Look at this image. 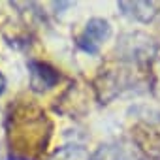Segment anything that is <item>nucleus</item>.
<instances>
[{
  "label": "nucleus",
  "instance_id": "nucleus-8",
  "mask_svg": "<svg viewBox=\"0 0 160 160\" xmlns=\"http://www.w3.org/2000/svg\"><path fill=\"white\" fill-rule=\"evenodd\" d=\"M6 87H8V81H6V77H4V73L0 72V96L4 94V91H6Z\"/></svg>",
  "mask_w": 160,
  "mask_h": 160
},
{
  "label": "nucleus",
  "instance_id": "nucleus-3",
  "mask_svg": "<svg viewBox=\"0 0 160 160\" xmlns=\"http://www.w3.org/2000/svg\"><path fill=\"white\" fill-rule=\"evenodd\" d=\"M138 83V77L134 72L126 68H117V70H108L102 72L96 79V94L102 100V104H109L117 96H121L124 91L132 89Z\"/></svg>",
  "mask_w": 160,
  "mask_h": 160
},
{
  "label": "nucleus",
  "instance_id": "nucleus-6",
  "mask_svg": "<svg viewBox=\"0 0 160 160\" xmlns=\"http://www.w3.org/2000/svg\"><path fill=\"white\" fill-rule=\"evenodd\" d=\"M92 160H141V154L136 145L121 139L100 145Z\"/></svg>",
  "mask_w": 160,
  "mask_h": 160
},
{
  "label": "nucleus",
  "instance_id": "nucleus-2",
  "mask_svg": "<svg viewBox=\"0 0 160 160\" xmlns=\"http://www.w3.org/2000/svg\"><path fill=\"white\" fill-rule=\"evenodd\" d=\"M158 43L156 40L141 30L134 32H124L119 36L117 45H115V55L121 62L126 64H136V66H145L149 60L156 57Z\"/></svg>",
  "mask_w": 160,
  "mask_h": 160
},
{
  "label": "nucleus",
  "instance_id": "nucleus-1",
  "mask_svg": "<svg viewBox=\"0 0 160 160\" xmlns=\"http://www.w3.org/2000/svg\"><path fill=\"white\" fill-rule=\"evenodd\" d=\"M53 122L34 102L17 100L6 113V138L12 151V158L36 160L40 158L51 141Z\"/></svg>",
  "mask_w": 160,
  "mask_h": 160
},
{
  "label": "nucleus",
  "instance_id": "nucleus-5",
  "mask_svg": "<svg viewBox=\"0 0 160 160\" xmlns=\"http://www.w3.org/2000/svg\"><path fill=\"white\" fill-rule=\"evenodd\" d=\"M27 68H28V75H30V89L34 92H45V91L57 87L58 81L62 79L58 68H55L53 64H49L45 60L30 58L27 62Z\"/></svg>",
  "mask_w": 160,
  "mask_h": 160
},
{
  "label": "nucleus",
  "instance_id": "nucleus-7",
  "mask_svg": "<svg viewBox=\"0 0 160 160\" xmlns=\"http://www.w3.org/2000/svg\"><path fill=\"white\" fill-rule=\"evenodd\" d=\"M117 8L121 10L122 15L138 21V23H152L154 17L158 15V8L154 2H145V0H136V2H119Z\"/></svg>",
  "mask_w": 160,
  "mask_h": 160
},
{
  "label": "nucleus",
  "instance_id": "nucleus-4",
  "mask_svg": "<svg viewBox=\"0 0 160 160\" xmlns=\"http://www.w3.org/2000/svg\"><path fill=\"white\" fill-rule=\"evenodd\" d=\"M111 36V25L104 17H92L85 23L83 32L75 38V43L79 49H83L89 55H96L100 51V45L109 40Z\"/></svg>",
  "mask_w": 160,
  "mask_h": 160
}]
</instances>
